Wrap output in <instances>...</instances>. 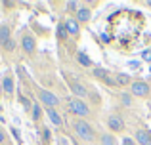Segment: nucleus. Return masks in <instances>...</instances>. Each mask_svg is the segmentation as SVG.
Masks as SVG:
<instances>
[{
	"instance_id": "1a4fd4ad",
	"label": "nucleus",
	"mask_w": 151,
	"mask_h": 145,
	"mask_svg": "<svg viewBox=\"0 0 151 145\" xmlns=\"http://www.w3.org/2000/svg\"><path fill=\"white\" fill-rule=\"evenodd\" d=\"M69 88H71V92H73L75 97H81V99H86V97H88V92H90V90L86 88L82 82H78V80H69Z\"/></svg>"
},
{
	"instance_id": "0eeeda50",
	"label": "nucleus",
	"mask_w": 151,
	"mask_h": 145,
	"mask_svg": "<svg viewBox=\"0 0 151 145\" xmlns=\"http://www.w3.org/2000/svg\"><path fill=\"white\" fill-rule=\"evenodd\" d=\"M2 94L8 99H12L15 96V76L12 71H6V74L2 76Z\"/></svg>"
},
{
	"instance_id": "a878e982",
	"label": "nucleus",
	"mask_w": 151,
	"mask_h": 145,
	"mask_svg": "<svg viewBox=\"0 0 151 145\" xmlns=\"http://www.w3.org/2000/svg\"><path fill=\"white\" fill-rule=\"evenodd\" d=\"M122 145H134V139L132 138H124L122 139Z\"/></svg>"
},
{
	"instance_id": "b1692460",
	"label": "nucleus",
	"mask_w": 151,
	"mask_h": 145,
	"mask_svg": "<svg viewBox=\"0 0 151 145\" xmlns=\"http://www.w3.org/2000/svg\"><path fill=\"white\" fill-rule=\"evenodd\" d=\"M4 143H10V138H8V132L0 126V145H4Z\"/></svg>"
},
{
	"instance_id": "4468645a",
	"label": "nucleus",
	"mask_w": 151,
	"mask_h": 145,
	"mask_svg": "<svg viewBox=\"0 0 151 145\" xmlns=\"http://www.w3.org/2000/svg\"><path fill=\"white\" fill-rule=\"evenodd\" d=\"M113 78H115V86H117V88H124V86L130 88V84H132V80H134V78L126 73H113Z\"/></svg>"
},
{
	"instance_id": "4be33fe9",
	"label": "nucleus",
	"mask_w": 151,
	"mask_h": 145,
	"mask_svg": "<svg viewBox=\"0 0 151 145\" xmlns=\"http://www.w3.org/2000/svg\"><path fill=\"white\" fill-rule=\"evenodd\" d=\"M121 103L124 105V107H132V103H134L132 101V94L130 92H122L121 94Z\"/></svg>"
},
{
	"instance_id": "7c9ffc66",
	"label": "nucleus",
	"mask_w": 151,
	"mask_h": 145,
	"mask_svg": "<svg viewBox=\"0 0 151 145\" xmlns=\"http://www.w3.org/2000/svg\"><path fill=\"white\" fill-rule=\"evenodd\" d=\"M149 73H151V65H149Z\"/></svg>"
},
{
	"instance_id": "ddd939ff",
	"label": "nucleus",
	"mask_w": 151,
	"mask_h": 145,
	"mask_svg": "<svg viewBox=\"0 0 151 145\" xmlns=\"http://www.w3.org/2000/svg\"><path fill=\"white\" fill-rule=\"evenodd\" d=\"M63 23H65V29H67V33H69L73 38H78V36H81V23H78L75 17H67Z\"/></svg>"
},
{
	"instance_id": "9b49d317",
	"label": "nucleus",
	"mask_w": 151,
	"mask_h": 145,
	"mask_svg": "<svg viewBox=\"0 0 151 145\" xmlns=\"http://www.w3.org/2000/svg\"><path fill=\"white\" fill-rule=\"evenodd\" d=\"M42 116H44V107L35 99L33 101V107H31V119H33V122L37 124L38 128L42 126Z\"/></svg>"
},
{
	"instance_id": "2eb2a0df",
	"label": "nucleus",
	"mask_w": 151,
	"mask_h": 145,
	"mask_svg": "<svg viewBox=\"0 0 151 145\" xmlns=\"http://www.w3.org/2000/svg\"><path fill=\"white\" fill-rule=\"evenodd\" d=\"M44 111H46V116H48V120L54 124L55 128H63V116L59 115L58 109H44Z\"/></svg>"
},
{
	"instance_id": "412c9836",
	"label": "nucleus",
	"mask_w": 151,
	"mask_h": 145,
	"mask_svg": "<svg viewBox=\"0 0 151 145\" xmlns=\"http://www.w3.org/2000/svg\"><path fill=\"white\" fill-rule=\"evenodd\" d=\"M77 59H78V63H81L82 67H92V59H90V57L86 56L84 52H81V54H78V56H77Z\"/></svg>"
},
{
	"instance_id": "423d86ee",
	"label": "nucleus",
	"mask_w": 151,
	"mask_h": 145,
	"mask_svg": "<svg viewBox=\"0 0 151 145\" xmlns=\"http://www.w3.org/2000/svg\"><path fill=\"white\" fill-rule=\"evenodd\" d=\"M105 124H107V128H109L111 134H122V132L126 130L124 119H122L121 115H117V113H111V115L105 119Z\"/></svg>"
},
{
	"instance_id": "2f4dec72",
	"label": "nucleus",
	"mask_w": 151,
	"mask_h": 145,
	"mask_svg": "<svg viewBox=\"0 0 151 145\" xmlns=\"http://www.w3.org/2000/svg\"><path fill=\"white\" fill-rule=\"evenodd\" d=\"M0 109H2V105H0Z\"/></svg>"
},
{
	"instance_id": "20e7f679",
	"label": "nucleus",
	"mask_w": 151,
	"mask_h": 145,
	"mask_svg": "<svg viewBox=\"0 0 151 145\" xmlns=\"http://www.w3.org/2000/svg\"><path fill=\"white\" fill-rule=\"evenodd\" d=\"M19 44H21V50L25 52L27 57H35L37 56V50H38V42H37V36L29 31H23L21 33V38H19Z\"/></svg>"
},
{
	"instance_id": "5701e85b",
	"label": "nucleus",
	"mask_w": 151,
	"mask_h": 145,
	"mask_svg": "<svg viewBox=\"0 0 151 145\" xmlns=\"http://www.w3.org/2000/svg\"><path fill=\"white\" fill-rule=\"evenodd\" d=\"M67 29H65V23L63 21H59V25H58V36H59V40H61V38H65L67 36Z\"/></svg>"
},
{
	"instance_id": "39448f33",
	"label": "nucleus",
	"mask_w": 151,
	"mask_h": 145,
	"mask_svg": "<svg viewBox=\"0 0 151 145\" xmlns=\"http://www.w3.org/2000/svg\"><path fill=\"white\" fill-rule=\"evenodd\" d=\"M128 92L132 94V97H140V99H145V97L151 96V84L145 80H140V78H136V80H132V84H130Z\"/></svg>"
},
{
	"instance_id": "7ed1b4c3",
	"label": "nucleus",
	"mask_w": 151,
	"mask_h": 145,
	"mask_svg": "<svg viewBox=\"0 0 151 145\" xmlns=\"http://www.w3.org/2000/svg\"><path fill=\"white\" fill-rule=\"evenodd\" d=\"M65 105H67V111H69L75 119H84L86 120L88 116H92V109H90V105L86 103V99L71 96Z\"/></svg>"
},
{
	"instance_id": "f8f14e48",
	"label": "nucleus",
	"mask_w": 151,
	"mask_h": 145,
	"mask_svg": "<svg viewBox=\"0 0 151 145\" xmlns=\"http://www.w3.org/2000/svg\"><path fill=\"white\" fill-rule=\"evenodd\" d=\"M134 141L138 145H151V132L147 128H138L134 132Z\"/></svg>"
},
{
	"instance_id": "c756f323",
	"label": "nucleus",
	"mask_w": 151,
	"mask_h": 145,
	"mask_svg": "<svg viewBox=\"0 0 151 145\" xmlns=\"http://www.w3.org/2000/svg\"><path fill=\"white\" fill-rule=\"evenodd\" d=\"M4 145H14V143H4Z\"/></svg>"
},
{
	"instance_id": "f257e3e1",
	"label": "nucleus",
	"mask_w": 151,
	"mask_h": 145,
	"mask_svg": "<svg viewBox=\"0 0 151 145\" xmlns=\"http://www.w3.org/2000/svg\"><path fill=\"white\" fill-rule=\"evenodd\" d=\"M71 128H73L75 136H77L78 139H82L84 143H94L98 139V136H100L96 128L84 119H73L71 120Z\"/></svg>"
},
{
	"instance_id": "393cba45",
	"label": "nucleus",
	"mask_w": 151,
	"mask_h": 145,
	"mask_svg": "<svg viewBox=\"0 0 151 145\" xmlns=\"http://www.w3.org/2000/svg\"><path fill=\"white\" fill-rule=\"evenodd\" d=\"M140 56H142V59H144V61H147V63H151V48L144 50V52H142Z\"/></svg>"
},
{
	"instance_id": "9d476101",
	"label": "nucleus",
	"mask_w": 151,
	"mask_h": 145,
	"mask_svg": "<svg viewBox=\"0 0 151 145\" xmlns=\"http://www.w3.org/2000/svg\"><path fill=\"white\" fill-rule=\"evenodd\" d=\"M75 19H77L81 25H84V23H88L90 19H92V8L88 6V4H81V8H78V11L73 15Z\"/></svg>"
},
{
	"instance_id": "aec40b11",
	"label": "nucleus",
	"mask_w": 151,
	"mask_h": 145,
	"mask_svg": "<svg viewBox=\"0 0 151 145\" xmlns=\"http://www.w3.org/2000/svg\"><path fill=\"white\" fill-rule=\"evenodd\" d=\"M81 4L82 2H77V0H67V2H65V11L71 14V15H75L78 11V8H81Z\"/></svg>"
},
{
	"instance_id": "6e6552de",
	"label": "nucleus",
	"mask_w": 151,
	"mask_h": 145,
	"mask_svg": "<svg viewBox=\"0 0 151 145\" xmlns=\"http://www.w3.org/2000/svg\"><path fill=\"white\" fill-rule=\"evenodd\" d=\"M92 76H94V78H98V80H101L103 84H107L109 88H117V86H115V78H113V74H109V71H105V69L96 67V69L92 71Z\"/></svg>"
},
{
	"instance_id": "6ab92c4d",
	"label": "nucleus",
	"mask_w": 151,
	"mask_h": 145,
	"mask_svg": "<svg viewBox=\"0 0 151 145\" xmlns=\"http://www.w3.org/2000/svg\"><path fill=\"white\" fill-rule=\"evenodd\" d=\"M10 38H12V27L8 25V23L0 25V44H4V42L10 40Z\"/></svg>"
},
{
	"instance_id": "c85d7f7f",
	"label": "nucleus",
	"mask_w": 151,
	"mask_h": 145,
	"mask_svg": "<svg viewBox=\"0 0 151 145\" xmlns=\"http://www.w3.org/2000/svg\"><path fill=\"white\" fill-rule=\"evenodd\" d=\"M145 6H147V8H151V0H147V2H145Z\"/></svg>"
},
{
	"instance_id": "f3484780",
	"label": "nucleus",
	"mask_w": 151,
	"mask_h": 145,
	"mask_svg": "<svg viewBox=\"0 0 151 145\" xmlns=\"http://www.w3.org/2000/svg\"><path fill=\"white\" fill-rule=\"evenodd\" d=\"M38 134H40V139H42V145H52V130L48 126H44V124H42L40 128H38Z\"/></svg>"
},
{
	"instance_id": "cd10ccee",
	"label": "nucleus",
	"mask_w": 151,
	"mask_h": 145,
	"mask_svg": "<svg viewBox=\"0 0 151 145\" xmlns=\"http://www.w3.org/2000/svg\"><path fill=\"white\" fill-rule=\"evenodd\" d=\"M0 96H4V94H2V80H0Z\"/></svg>"
},
{
	"instance_id": "a211bd4d",
	"label": "nucleus",
	"mask_w": 151,
	"mask_h": 145,
	"mask_svg": "<svg viewBox=\"0 0 151 145\" xmlns=\"http://www.w3.org/2000/svg\"><path fill=\"white\" fill-rule=\"evenodd\" d=\"M15 48H17V38H15V36H12L10 40H6L4 44H0V50H2V52H6V54L15 52Z\"/></svg>"
},
{
	"instance_id": "dca6fc26",
	"label": "nucleus",
	"mask_w": 151,
	"mask_h": 145,
	"mask_svg": "<svg viewBox=\"0 0 151 145\" xmlns=\"http://www.w3.org/2000/svg\"><path fill=\"white\" fill-rule=\"evenodd\" d=\"M98 145H119L117 136L111 134V132H101L98 136Z\"/></svg>"
},
{
	"instance_id": "f03ea898",
	"label": "nucleus",
	"mask_w": 151,
	"mask_h": 145,
	"mask_svg": "<svg viewBox=\"0 0 151 145\" xmlns=\"http://www.w3.org/2000/svg\"><path fill=\"white\" fill-rule=\"evenodd\" d=\"M31 88H33L35 94H37V101L44 109H58V107H61V99H59L54 92H50V90L42 88V86H38V84H33Z\"/></svg>"
},
{
	"instance_id": "bb28decb",
	"label": "nucleus",
	"mask_w": 151,
	"mask_h": 145,
	"mask_svg": "<svg viewBox=\"0 0 151 145\" xmlns=\"http://www.w3.org/2000/svg\"><path fill=\"white\" fill-rule=\"evenodd\" d=\"M10 132H14V136L17 138V141L21 139V138H19V130H17V128H14V126H12V130H10Z\"/></svg>"
}]
</instances>
